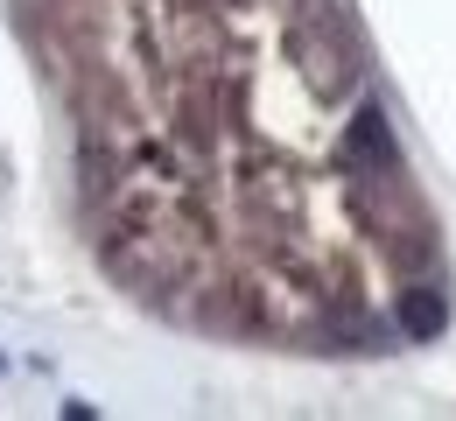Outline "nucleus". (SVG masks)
Returning a JSON list of instances; mask_svg holds the SVG:
<instances>
[{
    "instance_id": "f257e3e1",
    "label": "nucleus",
    "mask_w": 456,
    "mask_h": 421,
    "mask_svg": "<svg viewBox=\"0 0 456 421\" xmlns=\"http://www.w3.org/2000/svg\"><path fill=\"white\" fill-rule=\"evenodd\" d=\"M126 296L204 337L372 359L450 323V246L338 0H14Z\"/></svg>"
}]
</instances>
